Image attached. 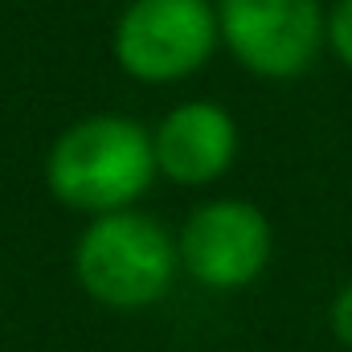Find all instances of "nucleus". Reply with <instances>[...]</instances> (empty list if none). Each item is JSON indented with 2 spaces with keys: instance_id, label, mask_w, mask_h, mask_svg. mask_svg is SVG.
I'll return each instance as SVG.
<instances>
[{
  "instance_id": "nucleus-3",
  "label": "nucleus",
  "mask_w": 352,
  "mask_h": 352,
  "mask_svg": "<svg viewBox=\"0 0 352 352\" xmlns=\"http://www.w3.org/2000/svg\"><path fill=\"white\" fill-rule=\"evenodd\" d=\"M221 41L209 0H131L115 21V62L135 82H180L197 74Z\"/></svg>"
},
{
  "instance_id": "nucleus-8",
  "label": "nucleus",
  "mask_w": 352,
  "mask_h": 352,
  "mask_svg": "<svg viewBox=\"0 0 352 352\" xmlns=\"http://www.w3.org/2000/svg\"><path fill=\"white\" fill-rule=\"evenodd\" d=\"M332 332H336V340L344 344V349H352V283L332 299Z\"/></svg>"
},
{
  "instance_id": "nucleus-7",
  "label": "nucleus",
  "mask_w": 352,
  "mask_h": 352,
  "mask_svg": "<svg viewBox=\"0 0 352 352\" xmlns=\"http://www.w3.org/2000/svg\"><path fill=\"white\" fill-rule=\"evenodd\" d=\"M328 50L352 70V0H336L328 12Z\"/></svg>"
},
{
  "instance_id": "nucleus-5",
  "label": "nucleus",
  "mask_w": 352,
  "mask_h": 352,
  "mask_svg": "<svg viewBox=\"0 0 352 352\" xmlns=\"http://www.w3.org/2000/svg\"><path fill=\"white\" fill-rule=\"evenodd\" d=\"M270 221L250 201H205L188 213L176 238L180 266L192 283L209 291H242L250 287L270 263Z\"/></svg>"
},
{
  "instance_id": "nucleus-6",
  "label": "nucleus",
  "mask_w": 352,
  "mask_h": 352,
  "mask_svg": "<svg viewBox=\"0 0 352 352\" xmlns=\"http://www.w3.org/2000/svg\"><path fill=\"white\" fill-rule=\"evenodd\" d=\"M152 152L156 173L173 184H209L230 173L238 156V123L217 102H180L152 131Z\"/></svg>"
},
{
  "instance_id": "nucleus-1",
  "label": "nucleus",
  "mask_w": 352,
  "mask_h": 352,
  "mask_svg": "<svg viewBox=\"0 0 352 352\" xmlns=\"http://www.w3.org/2000/svg\"><path fill=\"white\" fill-rule=\"evenodd\" d=\"M152 131L123 115H87L70 123L45 156L50 192L90 217L131 209L152 188Z\"/></svg>"
},
{
  "instance_id": "nucleus-4",
  "label": "nucleus",
  "mask_w": 352,
  "mask_h": 352,
  "mask_svg": "<svg viewBox=\"0 0 352 352\" xmlns=\"http://www.w3.org/2000/svg\"><path fill=\"white\" fill-rule=\"evenodd\" d=\"M217 29L234 62L270 82L307 74L328 45L320 0H221Z\"/></svg>"
},
{
  "instance_id": "nucleus-2",
  "label": "nucleus",
  "mask_w": 352,
  "mask_h": 352,
  "mask_svg": "<svg viewBox=\"0 0 352 352\" xmlns=\"http://www.w3.org/2000/svg\"><path fill=\"white\" fill-rule=\"evenodd\" d=\"M176 270V238H168L156 217L135 209L94 217L74 246L78 287L111 311H144L160 303Z\"/></svg>"
}]
</instances>
